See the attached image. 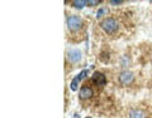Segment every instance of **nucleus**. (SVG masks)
Returning a JSON list of instances; mask_svg holds the SVG:
<instances>
[{"label":"nucleus","instance_id":"f03ea898","mask_svg":"<svg viewBox=\"0 0 152 118\" xmlns=\"http://www.w3.org/2000/svg\"><path fill=\"white\" fill-rule=\"evenodd\" d=\"M67 27L71 31H79L82 28V20L77 15H70L67 18Z\"/></svg>","mask_w":152,"mask_h":118},{"label":"nucleus","instance_id":"f8f14e48","mask_svg":"<svg viewBox=\"0 0 152 118\" xmlns=\"http://www.w3.org/2000/svg\"><path fill=\"white\" fill-rule=\"evenodd\" d=\"M99 0H88V4L90 5V6H94V5H96V4H99Z\"/></svg>","mask_w":152,"mask_h":118},{"label":"nucleus","instance_id":"f257e3e1","mask_svg":"<svg viewBox=\"0 0 152 118\" xmlns=\"http://www.w3.org/2000/svg\"><path fill=\"white\" fill-rule=\"evenodd\" d=\"M101 28L104 29V31H107L108 34H114L118 31V21L114 18H107L101 21Z\"/></svg>","mask_w":152,"mask_h":118},{"label":"nucleus","instance_id":"0eeeda50","mask_svg":"<svg viewBox=\"0 0 152 118\" xmlns=\"http://www.w3.org/2000/svg\"><path fill=\"white\" fill-rule=\"evenodd\" d=\"M88 4V0H76V1H74V6L77 9H81L84 5Z\"/></svg>","mask_w":152,"mask_h":118},{"label":"nucleus","instance_id":"423d86ee","mask_svg":"<svg viewBox=\"0 0 152 118\" xmlns=\"http://www.w3.org/2000/svg\"><path fill=\"white\" fill-rule=\"evenodd\" d=\"M93 97V89L90 87H82L80 91V98L81 99H89Z\"/></svg>","mask_w":152,"mask_h":118},{"label":"nucleus","instance_id":"9b49d317","mask_svg":"<svg viewBox=\"0 0 152 118\" xmlns=\"http://www.w3.org/2000/svg\"><path fill=\"white\" fill-rule=\"evenodd\" d=\"M86 74H88V71H82V72H81L80 74H79L76 78H77L79 81H81V79H84V77H85V75H86Z\"/></svg>","mask_w":152,"mask_h":118},{"label":"nucleus","instance_id":"6e6552de","mask_svg":"<svg viewBox=\"0 0 152 118\" xmlns=\"http://www.w3.org/2000/svg\"><path fill=\"white\" fill-rule=\"evenodd\" d=\"M129 117L131 118H143V113L139 112V111H132L129 113Z\"/></svg>","mask_w":152,"mask_h":118},{"label":"nucleus","instance_id":"ddd939ff","mask_svg":"<svg viewBox=\"0 0 152 118\" xmlns=\"http://www.w3.org/2000/svg\"><path fill=\"white\" fill-rule=\"evenodd\" d=\"M110 4H112V5H119V4H122V0H110Z\"/></svg>","mask_w":152,"mask_h":118},{"label":"nucleus","instance_id":"1a4fd4ad","mask_svg":"<svg viewBox=\"0 0 152 118\" xmlns=\"http://www.w3.org/2000/svg\"><path fill=\"white\" fill-rule=\"evenodd\" d=\"M79 79L77 78H75L74 81L71 82V91H76V89H77V84H79Z\"/></svg>","mask_w":152,"mask_h":118},{"label":"nucleus","instance_id":"20e7f679","mask_svg":"<svg viewBox=\"0 0 152 118\" xmlns=\"http://www.w3.org/2000/svg\"><path fill=\"white\" fill-rule=\"evenodd\" d=\"M93 82L95 83L96 85H104L107 83V78L103 73L100 72H95L93 74Z\"/></svg>","mask_w":152,"mask_h":118},{"label":"nucleus","instance_id":"39448f33","mask_svg":"<svg viewBox=\"0 0 152 118\" xmlns=\"http://www.w3.org/2000/svg\"><path fill=\"white\" fill-rule=\"evenodd\" d=\"M69 59L71 63H77L81 60V52L77 49H72L69 52Z\"/></svg>","mask_w":152,"mask_h":118},{"label":"nucleus","instance_id":"9d476101","mask_svg":"<svg viewBox=\"0 0 152 118\" xmlns=\"http://www.w3.org/2000/svg\"><path fill=\"white\" fill-rule=\"evenodd\" d=\"M104 14H107V9H105V8H101V9H99V11L96 13V18L103 17Z\"/></svg>","mask_w":152,"mask_h":118},{"label":"nucleus","instance_id":"7ed1b4c3","mask_svg":"<svg viewBox=\"0 0 152 118\" xmlns=\"http://www.w3.org/2000/svg\"><path fill=\"white\" fill-rule=\"evenodd\" d=\"M132 81H133V74H132L131 72L124 71V72L120 73L119 82L122 83V84H129V83H132Z\"/></svg>","mask_w":152,"mask_h":118}]
</instances>
